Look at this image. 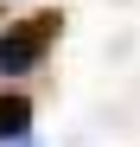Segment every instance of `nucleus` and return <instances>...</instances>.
<instances>
[{"mask_svg":"<svg viewBox=\"0 0 140 147\" xmlns=\"http://www.w3.org/2000/svg\"><path fill=\"white\" fill-rule=\"evenodd\" d=\"M64 19L57 13H32V19H13L7 32H0V77H26V70L45 64V51L57 45Z\"/></svg>","mask_w":140,"mask_h":147,"instance_id":"obj_1","label":"nucleus"},{"mask_svg":"<svg viewBox=\"0 0 140 147\" xmlns=\"http://www.w3.org/2000/svg\"><path fill=\"white\" fill-rule=\"evenodd\" d=\"M32 134V102L19 90H0V141H26Z\"/></svg>","mask_w":140,"mask_h":147,"instance_id":"obj_2","label":"nucleus"}]
</instances>
